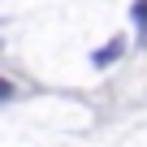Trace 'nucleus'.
I'll list each match as a JSON object with an SVG mask.
<instances>
[{
	"mask_svg": "<svg viewBox=\"0 0 147 147\" xmlns=\"http://www.w3.org/2000/svg\"><path fill=\"white\" fill-rule=\"evenodd\" d=\"M134 26H138V35L147 39V0H138V5H134Z\"/></svg>",
	"mask_w": 147,
	"mask_h": 147,
	"instance_id": "nucleus-2",
	"label": "nucleus"
},
{
	"mask_svg": "<svg viewBox=\"0 0 147 147\" xmlns=\"http://www.w3.org/2000/svg\"><path fill=\"white\" fill-rule=\"evenodd\" d=\"M121 48H125V39H108V43H104V48L91 56V61H95V65H113V61L121 56Z\"/></svg>",
	"mask_w": 147,
	"mask_h": 147,
	"instance_id": "nucleus-1",
	"label": "nucleus"
},
{
	"mask_svg": "<svg viewBox=\"0 0 147 147\" xmlns=\"http://www.w3.org/2000/svg\"><path fill=\"white\" fill-rule=\"evenodd\" d=\"M9 95H13V82H9V78H0V104H5Z\"/></svg>",
	"mask_w": 147,
	"mask_h": 147,
	"instance_id": "nucleus-3",
	"label": "nucleus"
}]
</instances>
